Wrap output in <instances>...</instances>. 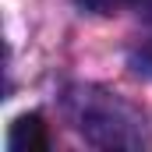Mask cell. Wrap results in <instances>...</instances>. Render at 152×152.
<instances>
[{"label":"cell","instance_id":"6da1fadb","mask_svg":"<svg viewBox=\"0 0 152 152\" xmlns=\"http://www.w3.org/2000/svg\"><path fill=\"white\" fill-rule=\"evenodd\" d=\"M46 145H50V138H46V124H42L39 113H21L7 131V149L11 152H42Z\"/></svg>","mask_w":152,"mask_h":152},{"label":"cell","instance_id":"7a4b0ae2","mask_svg":"<svg viewBox=\"0 0 152 152\" xmlns=\"http://www.w3.org/2000/svg\"><path fill=\"white\" fill-rule=\"evenodd\" d=\"M85 11H96V14H117V11H124V7H131V4H138V0H78Z\"/></svg>","mask_w":152,"mask_h":152}]
</instances>
